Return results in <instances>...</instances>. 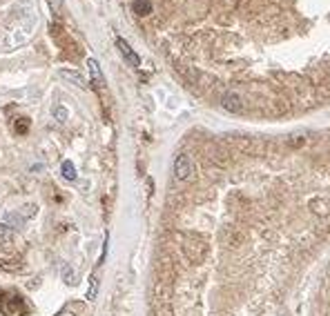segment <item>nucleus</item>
Masks as SVG:
<instances>
[{
    "mask_svg": "<svg viewBox=\"0 0 330 316\" xmlns=\"http://www.w3.org/2000/svg\"><path fill=\"white\" fill-rule=\"evenodd\" d=\"M98 294V279L96 276H92V281H89V290H87V298L92 301V298H96Z\"/></svg>",
    "mask_w": 330,
    "mask_h": 316,
    "instance_id": "obj_12",
    "label": "nucleus"
},
{
    "mask_svg": "<svg viewBox=\"0 0 330 316\" xmlns=\"http://www.w3.org/2000/svg\"><path fill=\"white\" fill-rule=\"evenodd\" d=\"M58 74H60V78H65V81L74 83L76 87H81V89H87V87H89L87 81H85V76H83L81 71H76V69H60Z\"/></svg>",
    "mask_w": 330,
    "mask_h": 316,
    "instance_id": "obj_4",
    "label": "nucleus"
},
{
    "mask_svg": "<svg viewBox=\"0 0 330 316\" xmlns=\"http://www.w3.org/2000/svg\"><path fill=\"white\" fill-rule=\"evenodd\" d=\"M132 9H134V14H138V16H148L150 11H152V0H134Z\"/></svg>",
    "mask_w": 330,
    "mask_h": 316,
    "instance_id": "obj_7",
    "label": "nucleus"
},
{
    "mask_svg": "<svg viewBox=\"0 0 330 316\" xmlns=\"http://www.w3.org/2000/svg\"><path fill=\"white\" fill-rule=\"evenodd\" d=\"M87 67H89V74H92V83L96 85V87H103L105 78H103V71H100L98 63H96L94 58H89V60H87Z\"/></svg>",
    "mask_w": 330,
    "mask_h": 316,
    "instance_id": "obj_5",
    "label": "nucleus"
},
{
    "mask_svg": "<svg viewBox=\"0 0 330 316\" xmlns=\"http://www.w3.org/2000/svg\"><path fill=\"white\" fill-rule=\"evenodd\" d=\"M60 172H63V178L69 180V183H74V180L78 178L76 167H74V163H71V161H63V165H60Z\"/></svg>",
    "mask_w": 330,
    "mask_h": 316,
    "instance_id": "obj_6",
    "label": "nucleus"
},
{
    "mask_svg": "<svg viewBox=\"0 0 330 316\" xmlns=\"http://www.w3.org/2000/svg\"><path fill=\"white\" fill-rule=\"evenodd\" d=\"M63 281L67 285H74L76 283V272L69 267V265H63Z\"/></svg>",
    "mask_w": 330,
    "mask_h": 316,
    "instance_id": "obj_11",
    "label": "nucleus"
},
{
    "mask_svg": "<svg viewBox=\"0 0 330 316\" xmlns=\"http://www.w3.org/2000/svg\"><path fill=\"white\" fill-rule=\"evenodd\" d=\"M7 223H14V225H22V216H18V214H14V212H9L7 216H5V225Z\"/></svg>",
    "mask_w": 330,
    "mask_h": 316,
    "instance_id": "obj_14",
    "label": "nucleus"
},
{
    "mask_svg": "<svg viewBox=\"0 0 330 316\" xmlns=\"http://www.w3.org/2000/svg\"><path fill=\"white\" fill-rule=\"evenodd\" d=\"M312 212L319 214V216H328V214H330V207H328L326 201L317 199V201H312Z\"/></svg>",
    "mask_w": 330,
    "mask_h": 316,
    "instance_id": "obj_9",
    "label": "nucleus"
},
{
    "mask_svg": "<svg viewBox=\"0 0 330 316\" xmlns=\"http://www.w3.org/2000/svg\"><path fill=\"white\" fill-rule=\"evenodd\" d=\"M221 105L226 111H232V114H241L243 111V103H241V96L234 94V92H228L221 96Z\"/></svg>",
    "mask_w": 330,
    "mask_h": 316,
    "instance_id": "obj_2",
    "label": "nucleus"
},
{
    "mask_svg": "<svg viewBox=\"0 0 330 316\" xmlns=\"http://www.w3.org/2000/svg\"><path fill=\"white\" fill-rule=\"evenodd\" d=\"M194 167H192V161H190L188 154H178L174 158V176L178 180H188L190 176H192Z\"/></svg>",
    "mask_w": 330,
    "mask_h": 316,
    "instance_id": "obj_1",
    "label": "nucleus"
},
{
    "mask_svg": "<svg viewBox=\"0 0 330 316\" xmlns=\"http://www.w3.org/2000/svg\"><path fill=\"white\" fill-rule=\"evenodd\" d=\"M11 243H14V229L0 223V245H11Z\"/></svg>",
    "mask_w": 330,
    "mask_h": 316,
    "instance_id": "obj_8",
    "label": "nucleus"
},
{
    "mask_svg": "<svg viewBox=\"0 0 330 316\" xmlns=\"http://www.w3.org/2000/svg\"><path fill=\"white\" fill-rule=\"evenodd\" d=\"M54 118H56V123H67V118H69V109L67 107H63V105H56L54 107Z\"/></svg>",
    "mask_w": 330,
    "mask_h": 316,
    "instance_id": "obj_10",
    "label": "nucleus"
},
{
    "mask_svg": "<svg viewBox=\"0 0 330 316\" xmlns=\"http://www.w3.org/2000/svg\"><path fill=\"white\" fill-rule=\"evenodd\" d=\"M27 129H29V121H27V118L16 121V132H18V134H27Z\"/></svg>",
    "mask_w": 330,
    "mask_h": 316,
    "instance_id": "obj_13",
    "label": "nucleus"
},
{
    "mask_svg": "<svg viewBox=\"0 0 330 316\" xmlns=\"http://www.w3.org/2000/svg\"><path fill=\"white\" fill-rule=\"evenodd\" d=\"M116 47H119V52L123 54V58H125L132 67H138V65H141V58H138V54H134V49H132L125 41H123V38H116Z\"/></svg>",
    "mask_w": 330,
    "mask_h": 316,
    "instance_id": "obj_3",
    "label": "nucleus"
}]
</instances>
